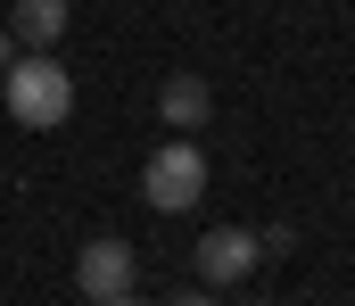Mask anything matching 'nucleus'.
<instances>
[{
    "instance_id": "1a4fd4ad",
    "label": "nucleus",
    "mask_w": 355,
    "mask_h": 306,
    "mask_svg": "<svg viewBox=\"0 0 355 306\" xmlns=\"http://www.w3.org/2000/svg\"><path fill=\"white\" fill-rule=\"evenodd\" d=\"M91 306H141V298H132V290H124V298H91Z\"/></svg>"
},
{
    "instance_id": "0eeeda50",
    "label": "nucleus",
    "mask_w": 355,
    "mask_h": 306,
    "mask_svg": "<svg viewBox=\"0 0 355 306\" xmlns=\"http://www.w3.org/2000/svg\"><path fill=\"white\" fill-rule=\"evenodd\" d=\"M166 306H223V298H215V290L198 282V290H174V298H166Z\"/></svg>"
},
{
    "instance_id": "6e6552de",
    "label": "nucleus",
    "mask_w": 355,
    "mask_h": 306,
    "mask_svg": "<svg viewBox=\"0 0 355 306\" xmlns=\"http://www.w3.org/2000/svg\"><path fill=\"white\" fill-rule=\"evenodd\" d=\"M8 58H17V33H8V25H0V67H8Z\"/></svg>"
},
{
    "instance_id": "39448f33",
    "label": "nucleus",
    "mask_w": 355,
    "mask_h": 306,
    "mask_svg": "<svg viewBox=\"0 0 355 306\" xmlns=\"http://www.w3.org/2000/svg\"><path fill=\"white\" fill-rule=\"evenodd\" d=\"M67 25H75V8H67V0H17V8H8L17 50H58V42H67Z\"/></svg>"
},
{
    "instance_id": "f257e3e1",
    "label": "nucleus",
    "mask_w": 355,
    "mask_h": 306,
    "mask_svg": "<svg viewBox=\"0 0 355 306\" xmlns=\"http://www.w3.org/2000/svg\"><path fill=\"white\" fill-rule=\"evenodd\" d=\"M0 108H8L25 133H58V124L75 116V83H67V67H58L50 50H17V58L0 67Z\"/></svg>"
},
{
    "instance_id": "9d476101",
    "label": "nucleus",
    "mask_w": 355,
    "mask_h": 306,
    "mask_svg": "<svg viewBox=\"0 0 355 306\" xmlns=\"http://www.w3.org/2000/svg\"><path fill=\"white\" fill-rule=\"evenodd\" d=\"M240 306H272V298H240Z\"/></svg>"
},
{
    "instance_id": "20e7f679",
    "label": "nucleus",
    "mask_w": 355,
    "mask_h": 306,
    "mask_svg": "<svg viewBox=\"0 0 355 306\" xmlns=\"http://www.w3.org/2000/svg\"><path fill=\"white\" fill-rule=\"evenodd\" d=\"M75 290H83V298H124V290H141V257H132V240H83V257H75Z\"/></svg>"
},
{
    "instance_id": "f03ea898",
    "label": "nucleus",
    "mask_w": 355,
    "mask_h": 306,
    "mask_svg": "<svg viewBox=\"0 0 355 306\" xmlns=\"http://www.w3.org/2000/svg\"><path fill=\"white\" fill-rule=\"evenodd\" d=\"M141 199L157 207V215H190V207L207 199V158H198V141H166V149L141 166Z\"/></svg>"
},
{
    "instance_id": "7ed1b4c3",
    "label": "nucleus",
    "mask_w": 355,
    "mask_h": 306,
    "mask_svg": "<svg viewBox=\"0 0 355 306\" xmlns=\"http://www.w3.org/2000/svg\"><path fill=\"white\" fill-rule=\"evenodd\" d=\"M257 265H265V240H257L248 223H215V232H198V282H207V290H240Z\"/></svg>"
},
{
    "instance_id": "423d86ee",
    "label": "nucleus",
    "mask_w": 355,
    "mask_h": 306,
    "mask_svg": "<svg viewBox=\"0 0 355 306\" xmlns=\"http://www.w3.org/2000/svg\"><path fill=\"white\" fill-rule=\"evenodd\" d=\"M157 116H166L174 133H198V124L215 116V92H207L198 75H166V83H157Z\"/></svg>"
}]
</instances>
